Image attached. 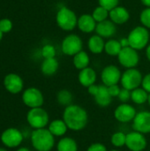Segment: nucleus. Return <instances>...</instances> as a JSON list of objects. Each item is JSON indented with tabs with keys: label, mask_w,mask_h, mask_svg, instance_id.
Returning a JSON list of instances; mask_svg holds the SVG:
<instances>
[{
	"label": "nucleus",
	"mask_w": 150,
	"mask_h": 151,
	"mask_svg": "<svg viewBox=\"0 0 150 151\" xmlns=\"http://www.w3.org/2000/svg\"><path fill=\"white\" fill-rule=\"evenodd\" d=\"M63 120L65 122L68 129L79 132L87 127L88 114L83 107L77 104H71L65 107L63 112Z\"/></svg>",
	"instance_id": "nucleus-1"
},
{
	"label": "nucleus",
	"mask_w": 150,
	"mask_h": 151,
	"mask_svg": "<svg viewBox=\"0 0 150 151\" xmlns=\"http://www.w3.org/2000/svg\"><path fill=\"white\" fill-rule=\"evenodd\" d=\"M31 142L37 151H50L55 145V136L49 129H34L31 134Z\"/></svg>",
	"instance_id": "nucleus-2"
},
{
	"label": "nucleus",
	"mask_w": 150,
	"mask_h": 151,
	"mask_svg": "<svg viewBox=\"0 0 150 151\" xmlns=\"http://www.w3.org/2000/svg\"><path fill=\"white\" fill-rule=\"evenodd\" d=\"M129 45L136 50H141L147 47L149 41V33L145 27H134L128 35Z\"/></svg>",
	"instance_id": "nucleus-3"
},
{
	"label": "nucleus",
	"mask_w": 150,
	"mask_h": 151,
	"mask_svg": "<svg viewBox=\"0 0 150 151\" xmlns=\"http://www.w3.org/2000/svg\"><path fill=\"white\" fill-rule=\"evenodd\" d=\"M56 20L57 26L65 31H71L78 25V18L75 12L65 6L59 9L56 16Z\"/></svg>",
	"instance_id": "nucleus-4"
},
{
	"label": "nucleus",
	"mask_w": 150,
	"mask_h": 151,
	"mask_svg": "<svg viewBox=\"0 0 150 151\" xmlns=\"http://www.w3.org/2000/svg\"><path fill=\"white\" fill-rule=\"evenodd\" d=\"M27 120L29 126L34 129L45 128L49 124L50 118L48 112L42 107L30 109L27 114Z\"/></svg>",
	"instance_id": "nucleus-5"
},
{
	"label": "nucleus",
	"mask_w": 150,
	"mask_h": 151,
	"mask_svg": "<svg viewBox=\"0 0 150 151\" xmlns=\"http://www.w3.org/2000/svg\"><path fill=\"white\" fill-rule=\"evenodd\" d=\"M142 74L136 68H130L125 71L121 76V86L123 88L133 91L135 88L141 87Z\"/></svg>",
	"instance_id": "nucleus-6"
},
{
	"label": "nucleus",
	"mask_w": 150,
	"mask_h": 151,
	"mask_svg": "<svg viewBox=\"0 0 150 151\" xmlns=\"http://www.w3.org/2000/svg\"><path fill=\"white\" fill-rule=\"evenodd\" d=\"M88 91L89 95L94 97L95 104L100 107H107L111 104L112 97L109 93L108 87L105 85L94 84L88 88Z\"/></svg>",
	"instance_id": "nucleus-7"
},
{
	"label": "nucleus",
	"mask_w": 150,
	"mask_h": 151,
	"mask_svg": "<svg viewBox=\"0 0 150 151\" xmlns=\"http://www.w3.org/2000/svg\"><path fill=\"white\" fill-rule=\"evenodd\" d=\"M83 42L80 36L77 35H69L62 42L61 49L64 54L67 56H75L82 50Z\"/></svg>",
	"instance_id": "nucleus-8"
},
{
	"label": "nucleus",
	"mask_w": 150,
	"mask_h": 151,
	"mask_svg": "<svg viewBox=\"0 0 150 151\" xmlns=\"http://www.w3.org/2000/svg\"><path fill=\"white\" fill-rule=\"evenodd\" d=\"M118 59L119 64L126 69L135 68V66L139 64L140 57L136 50L132 47L122 48L121 51L118 56Z\"/></svg>",
	"instance_id": "nucleus-9"
},
{
	"label": "nucleus",
	"mask_w": 150,
	"mask_h": 151,
	"mask_svg": "<svg viewBox=\"0 0 150 151\" xmlns=\"http://www.w3.org/2000/svg\"><path fill=\"white\" fill-rule=\"evenodd\" d=\"M23 103L30 109L42 107L44 103L42 93L36 88L31 87L27 88L22 95Z\"/></svg>",
	"instance_id": "nucleus-10"
},
{
	"label": "nucleus",
	"mask_w": 150,
	"mask_h": 151,
	"mask_svg": "<svg viewBox=\"0 0 150 151\" xmlns=\"http://www.w3.org/2000/svg\"><path fill=\"white\" fill-rule=\"evenodd\" d=\"M148 142L141 133L133 131L126 134V147L131 151H143L147 148Z\"/></svg>",
	"instance_id": "nucleus-11"
},
{
	"label": "nucleus",
	"mask_w": 150,
	"mask_h": 151,
	"mask_svg": "<svg viewBox=\"0 0 150 151\" xmlns=\"http://www.w3.org/2000/svg\"><path fill=\"white\" fill-rule=\"evenodd\" d=\"M122 73L119 70V68L114 65H107L103 68L101 73V79L103 81V84L106 87L118 85V82L121 81Z\"/></svg>",
	"instance_id": "nucleus-12"
},
{
	"label": "nucleus",
	"mask_w": 150,
	"mask_h": 151,
	"mask_svg": "<svg viewBox=\"0 0 150 151\" xmlns=\"http://www.w3.org/2000/svg\"><path fill=\"white\" fill-rule=\"evenodd\" d=\"M136 114L135 108L128 103H122L114 111V118L120 123L133 122Z\"/></svg>",
	"instance_id": "nucleus-13"
},
{
	"label": "nucleus",
	"mask_w": 150,
	"mask_h": 151,
	"mask_svg": "<svg viewBox=\"0 0 150 151\" xmlns=\"http://www.w3.org/2000/svg\"><path fill=\"white\" fill-rule=\"evenodd\" d=\"M1 141L3 144L9 148H16L23 141V135L21 132L17 128H7L1 134Z\"/></svg>",
	"instance_id": "nucleus-14"
},
{
	"label": "nucleus",
	"mask_w": 150,
	"mask_h": 151,
	"mask_svg": "<svg viewBox=\"0 0 150 151\" xmlns=\"http://www.w3.org/2000/svg\"><path fill=\"white\" fill-rule=\"evenodd\" d=\"M133 129L143 134H150V111H142L136 114L133 120Z\"/></svg>",
	"instance_id": "nucleus-15"
},
{
	"label": "nucleus",
	"mask_w": 150,
	"mask_h": 151,
	"mask_svg": "<svg viewBox=\"0 0 150 151\" xmlns=\"http://www.w3.org/2000/svg\"><path fill=\"white\" fill-rule=\"evenodd\" d=\"M4 85L5 89L11 94H18L23 89V80L16 73H9L4 77Z\"/></svg>",
	"instance_id": "nucleus-16"
},
{
	"label": "nucleus",
	"mask_w": 150,
	"mask_h": 151,
	"mask_svg": "<svg viewBox=\"0 0 150 151\" xmlns=\"http://www.w3.org/2000/svg\"><path fill=\"white\" fill-rule=\"evenodd\" d=\"M96 79H97L96 73L91 67H87L85 69L80 70L78 75V80L80 84L87 88L95 84Z\"/></svg>",
	"instance_id": "nucleus-17"
},
{
	"label": "nucleus",
	"mask_w": 150,
	"mask_h": 151,
	"mask_svg": "<svg viewBox=\"0 0 150 151\" xmlns=\"http://www.w3.org/2000/svg\"><path fill=\"white\" fill-rule=\"evenodd\" d=\"M117 31L115 23H113L111 20L106 19L104 21L99 22L96 24L95 32L98 35H100L103 38H109L111 37Z\"/></svg>",
	"instance_id": "nucleus-18"
},
{
	"label": "nucleus",
	"mask_w": 150,
	"mask_h": 151,
	"mask_svg": "<svg viewBox=\"0 0 150 151\" xmlns=\"http://www.w3.org/2000/svg\"><path fill=\"white\" fill-rule=\"evenodd\" d=\"M111 20L115 24H124L128 21L130 18L129 12L123 6H117L110 11Z\"/></svg>",
	"instance_id": "nucleus-19"
},
{
	"label": "nucleus",
	"mask_w": 150,
	"mask_h": 151,
	"mask_svg": "<svg viewBox=\"0 0 150 151\" xmlns=\"http://www.w3.org/2000/svg\"><path fill=\"white\" fill-rule=\"evenodd\" d=\"M96 21L90 14H83L78 19V27L84 33H91L95 30Z\"/></svg>",
	"instance_id": "nucleus-20"
},
{
	"label": "nucleus",
	"mask_w": 150,
	"mask_h": 151,
	"mask_svg": "<svg viewBox=\"0 0 150 151\" xmlns=\"http://www.w3.org/2000/svg\"><path fill=\"white\" fill-rule=\"evenodd\" d=\"M48 129L55 137H62L68 131V127H67L65 122L63 120V119L52 120L49 124Z\"/></svg>",
	"instance_id": "nucleus-21"
},
{
	"label": "nucleus",
	"mask_w": 150,
	"mask_h": 151,
	"mask_svg": "<svg viewBox=\"0 0 150 151\" xmlns=\"http://www.w3.org/2000/svg\"><path fill=\"white\" fill-rule=\"evenodd\" d=\"M88 46L89 50L94 53V54H100L104 50V46H105V42L103 39V37H101L98 35H92L88 42Z\"/></svg>",
	"instance_id": "nucleus-22"
},
{
	"label": "nucleus",
	"mask_w": 150,
	"mask_h": 151,
	"mask_svg": "<svg viewBox=\"0 0 150 151\" xmlns=\"http://www.w3.org/2000/svg\"><path fill=\"white\" fill-rule=\"evenodd\" d=\"M58 61L53 58H45L41 65V71L42 73L46 76H51L55 74L58 69Z\"/></svg>",
	"instance_id": "nucleus-23"
},
{
	"label": "nucleus",
	"mask_w": 150,
	"mask_h": 151,
	"mask_svg": "<svg viewBox=\"0 0 150 151\" xmlns=\"http://www.w3.org/2000/svg\"><path fill=\"white\" fill-rule=\"evenodd\" d=\"M78 144L76 141L71 137H63L57 145V151H78Z\"/></svg>",
	"instance_id": "nucleus-24"
},
{
	"label": "nucleus",
	"mask_w": 150,
	"mask_h": 151,
	"mask_svg": "<svg viewBox=\"0 0 150 151\" xmlns=\"http://www.w3.org/2000/svg\"><path fill=\"white\" fill-rule=\"evenodd\" d=\"M90 59L89 56L87 52L81 50L79 53H77L75 56H73V65L78 70H82L87 67H88Z\"/></svg>",
	"instance_id": "nucleus-25"
},
{
	"label": "nucleus",
	"mask_w": 150,
	"mask_h": 151,
	"mask_svg": "<svg viewBox=\"0 0 150 151\" xmlns=\"http://www.w3.org/2000/svg\"><path fill=\"white\" fill-rule=\"evenodd\" d=\"M149 96V94L141 87L131 91V100L135 104H144L145 103H148Z\"/></svg>",
	"instance_id": "nucleus-26"
},
{
	"label": "nucleus",
	"mask_w": 150,
	"mask_h": 151,
	"mask_svg": "<svg viewBox=\"0 0 150 151\" xmlns=\"http://www.w3.org/2000/svg\"><path fill=\"white\" fill-rule=\"evenodd\" d=\"M122 50V46L120 44V42L118 40H109L107 42H105V46H104V51L111 56V57H115V56H118L119 52Z\"/></svg>",
	"instance_id": "nucleus-27"
},
{
	"label": "nucleus",
	"mask_w": 150,
	"mask_h": 151,
	"mask_svg": "<svg viewBox=\"0 0 150 151\" xmlns=\"http://www.w3.org/2000/svg\"><path fill=\"white\" fill-rule=\"evenodd\" d=\"M57 100L60 105L67 107V106L72 104L73 96H72V92H70L69 90L62 89V90L58 91V93L57 94Z\"/></svg>",
	"instance_id": "nucleus-28"
},
{
	"label": "nucleus",
	"mask_w": 150,
	"mask_h": 151,
	"mask_svg": "<svg viewBox=\"0 0 150 151\" xmlns=\"http://www.w3.org/2000/svg\"><path fill=\"white\" fill-rule=\"evenodd\" d=\"M126 134L123 132H116L111 137V143L116 148H122L126 146Z\"/></svg>",
	"instance_id": "nucleus-29"
},
{
	"label": "nucleus",
	"mask_w": 150,
	"mask_h": 151,
	"mask_svg": "<svg viewBox=\"0 0 150 151\" xmlns=\"http://www.w3.org/2000/svg\"><path fill=\"white\" fill-rule=\"evenodd\" d=\"M92 16L95 19V20L96 21V23H99V22L108 19V17L110 16V12L107 9L103 8V6L99 5L98 7H96L94 10Z\"/></svg>",
	"instance_id": "nucleus-30"
},
{
	"label": "nucleus",
	"mask_w": 150,
	"mask_h": 151,
	"mask_svg": "<svg viewBox=\"0 0 150 151\" xmlns=\"http://www.w3.org/2000/svg\"><path fill=\"white\" fill-rule=\"evenodd\" d=\"M42 55L45 58H53L56 56V49L51 44H46L42 49Z\"/></svg>",
	"instance_id": "nucleus-31"
},
{
	"label": "nucleus",
	"mask_w": 150,
	"mask_h": 151,
	"mask_svg": "<svg viewBox=\"0 0 150 151\" xmlns=\"http://www.w3.org/2000/svg\"><path fill=\"white\" fill-rule=\"evenodd\" d=\"M140 20L143 27L150 28V8H146L143 10L140 15Z\"/></svg>",
	"instance_id": "nucleus-32"
},
{
	"label": "nucleus",
	"mask_w": 150,
	"mask_h": 151,
	"mask_svg": "<svg viewBox=\"0 0 150 151\" xmlns=\"http://www.w3.org/2000/svg\"><path fill=\"white\" fill-rule=\"evenodd\" d=\"M99 5L107 9L109 12L118 6L119 0H98Z\"/></svg>",
	"instance_id": "nucleus-33"
},
{
	"label": "nucleus",
	"mask_w": 150,
	"mask_h": 151,
	"mask_svg": "<svg viewBox=\"0 0 150 151\" xmlns=\"http://www.w3.org/2000/svg\"><path fill=\"white\" fill-rule=\"evenodd\" d=\"M12 28V22L9 19H0V31L3 34L9 33Z\"/></svg>",
	"instance_id": "nucleus-34"
},
{
	"label": "nucleus",
	"mask_w": 150,
	"mask_h": 151,
	"mask_svg": "<svg viewBox=\"0 0 150 151\" xmlns=\"http://www.w3.org/2000/svg\"><path fill=\"white\" fill-rule=\"evenodd\" d=\"M120 102L122 103H127L129 100H131V91L126 88H121L120 93L118 96Z\"/></svg>",
	"instance_id": "nucleus-35"
},
{
	"label": "nucleus",
	"mask_w": 150,
	"mask_h": 151,
	"mask_svg": "<svg viewBox=\"0 0 150 151\" xmlns=\"http://www.w3.org/2000/svg\"><path fill=\"white\" fill-rule=\"evenodd\" d=\"M87 151H108L107 148L104 144L101 142H95L89 145Z\"/></svg>",
	"instance_id": "nucleus-36"
},
{
	"label": "nucleus",
	"mask_w": 150,
	"mask_h": 151,
	"mask_svg": "<svg viewBox=\"0 0 150 151\" xmlns=\"http://www.w3.org/2000/svg\"><path fill=\"white\" fill-rule=\"evenodd\" d=\"M141 88L145 89L149 94H150V73L143 77L141 82Z\"/></svg>",
	"instance_id": "nucleus-37"
},
{
	"label": "nucleus",
	"mask_w": 150,
	"mask_h": 151,
	"mask_svg": "<svg viewBox=\"0 0 150 151\" xmlns=\"http://www.w3.org/2000/svg\"><path fill=\"white\" fill-rule=\"evenodd\" d=\"M108 90H109V93H110L111 96L113 98V97H118V96L121 88H119L118 85H113V86L108 87Z\"/></svg>",
	"instance_id": "nucleus-38"
},
{
	"label": "nucleus",
	"mask_w": 150,
	"mask_h": 151,
	"mask_svg": "<svg viewBox=\"0 0 150 151\" xmlns=\"http://www.w3.org/2000/svg\"><path fill=\"white\" fill-rule=\"evenodd\" d=\"M120 44L122 46V48H126V47H130L129 45V41H128V38H122L120 41Z\"/></svg>",
	"instance_id": "nucleus-39"
},
{
	"label": "nucleus",
	"mask_w": 150,
	"mask_h": 151,
	"mask_svg": "<svg viewBox=\"0 0 150 151\" xmlns=\"http://www.w3.org/2000/svg\"><path fill=\"white\" fill-rule=\"evenodd\" d=\"M141 1L145 6H147L148 8H150V0H141Z\"/></svg>",
	"instance_id": "nucleus-40"
},
{
	"label": "nucleus",
	"mask_w": 150,
	"mask_h": 151,
	"mask_svg": "<svg viewBox=\"0 0 150 151\" xmlns=\"http://www.w3.org/2000/svg\"><path fill=\"white\" fill-rule=\"evenodd\" d=\"M146 56H147V58L150 61V44L147 47V50H146Z\"/></svg>",
	"instance_id": "nucleus-41"
},
{
	"label": "nucleus",
	"mask_w": 150,
	"mask_h": 151,
	"mask_svg": "<svg viewBox=\"0 0 150 151\" xmlns=\"http://www.w3.org/2000/svg\"><path fill=\"white\" fill-rule=\"evenodd\" d=\"M17 151H30V150L27 149V148H20V149H19Z\"/></svg>",
	"instance_id": "nucleus-42"
},
{
	"label": "nucleus",
	"mask_w": 150,
	"mask_h": 151,
	"mask_svg": "<svg viewBox=\"0 0 150 151\" xmlns=\"http://www.w3.org/2000/svg\"><path fill=\"white\" fill-rule=\"evenodd\" d=\"M3 35H4V34L0 31V41L2 40V38H3Z\"/></svg>",
	"instance_id": "nucleus-43"
},
{
	"label": "nucleus",
	"mask_w": 150,
	"mask_h": 151,
	"mask_svg": "<svg viewBox=\"0 0 150 151\" xmlns=\"http://www.w3.org/2000/svg\"><path fill=\"white\" fill-rule=\"evenodd\" d=\"M148 103H149V106H150V94H149V100H148Z\"/></svg>",
	"instance_id": "nucleus-44"
},
{
	"label": "nucleus",
	"mask_w": 150,
	"mask_h": 151,
	"mask_svg": "<svg viewBox=\"0 0 150 151\" xmlns=\"http://www.w3.org/2000/svg\"><path fill=\"white\" fill-rule=\"evenodd\" d=\"M0 151H7L6 150H4V149H3V148H0Z\"/></svg>",
	"instance_id": "nucleus-45"
},
{
	"label": "nucleus",
	"mask_w": 150,
	"mask_h": 151,
	"mask_svg": "<svg viewBox=\"0 0 150 151\" xmlns=\"http://www.w3.org/2000/svg\"><path fill=\"white\" fill-rule=\"evenodd\" d=\"M110 151H119V150H110Z\"/></svg>",
	"instance_id": "nucleus-46"
}]
</instances>
